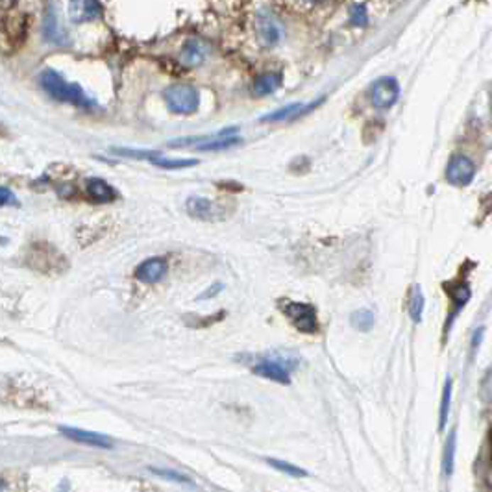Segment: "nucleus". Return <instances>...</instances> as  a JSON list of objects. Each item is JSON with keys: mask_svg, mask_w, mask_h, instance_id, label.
Listing matches in <instances>:
<instances>
[{"mask_svg": "<svg viewBox=\"0 0 492 492\" xmlns=\"http://www.w3.org/2000/svg\"><path fill=\"white\" fill-rule=\"evenodd\" d=\"M104 13V8L97 0H76L69 4L70 21L75 23H85V21L99 19Z\"/></svg>", "mask_w": 492, "mask_h": 492, "instance_id": "obj_16", "label": "nucleus"}, {"mask_svg": "<svg viewBox=\"0 0 492 492\" xmlns=\"http://www.w3.org/2000/svg\"><path fill=\"white\" fill-rule=\"evenodd\" d=\"M8 204L15 206V204H19V200L15 198V195L10 191V189H8V187H0V207L8 206Z\"/></svg>", "mask_w": 492, "mask_h": 492, "instance_id": "obj_29", "label": "nucleus"}, {"mask_svg": "<svg viewBox=\"0 0 492 492\" xmlns=\"http://www.w3.org/2000/svg\"><path fill=\"white\" fill-rule=\"evenodd\" d=\"M39 85L58 102H69L80 108L91 109L97 106L89 94L85 93L78 84H70L54 69H45L39 72Z\"/></svg>", "mask_w": 492, "mask_h": 492, "instance_id": "obj_1", "label": "nucleus"}, {"mask_svg": "<svg viewBox=\"0 0 492 492\" xmlns=\"http://www.w3.org/2000/svg\"><path fill=\"white\" fill-rule=\"evenodd\" d=\"M206 56H207L206 45H204L202 41H198V39H189V41L185 43V47H183L182 61L187 67H197L200 65L202 61L206 60Z\"/></svg>", "mask_w": 492, "mask_h": 492, "instance_id": "obj_21", "label": "nucleus"}, {"mask_svg": "<svg viewBox=\"0 0 492 492\" xmlns=\"http://www.w3.org/2000/svg\"><path fill=\"white\" fill-rule=\"evenodd\" d=\"M452 389H454V381H452V378H446L444 387H442L441 408H439V430H441V432H444L446 424H448V417H450Z\"/></svg>", "mask_w": 492, "mask_h": 492, "instance_id": "obj_23", "label": "nucleus"}, {"mask_svg": "<svg viewBox=\"0 0 492 492\" xmlns=\"http://www.w3.org/2000/svg\"><path fill=\"white\" fill-rule=\"evenodd\" d=\"M243 143V137L239 136V128L228 126L215 133H206L198 137H180L169 143L170 148H195V151L209 152V151H226L231 146H237Z\"/></svg>", "mask_w": 492, "mask_h": 492, "instance_id": "obj_2", "label": "nucleus"}, {"mask_svg": "<svg viewBox=\"0 0 492 492\" xmlns=\"http://www.w3.org/2000/svg\"><path fill=\"white\" fill-rule=\"evenodd\" d=\"M267 463L270 464L272 469H276L278 472L287 474L289 478H305V476H307V470L300 469V466H296V464H293V463H287V461L268 457Z\"/></svg>", "mask_w": 492, "mask_h": 492, "instance_id": "obj_26", "label": "nucleus"}, {"mask_svg": "<svg viewBox=\"0 0 492 492\" xmlns=\"http://www.w3.org/2000/svg\"><path fill=\"white\" fill-rule=\"evenodd\" d=\"M400 84L394 76H380L372 84L371 100L376 109H390L400 99Z\"/></svg>", "mask_w": 492, "mask_h": 492, "instance_id": "obj_9", "label": "nucleus"}, {"mask_svg": "<svg viewBox=\"0 0 492 492\" xmlns=\"http://www.w3.org/2000/svg\"><path fill=\"white\" fill-rule=\"evenodd\" d=\"M350 24L356 28H365L368 24V11L365 4H351L350 6Z\"/></svg>", "mask_w": 492, "mask_h": 492, "instance_id": "obj_27", "label": "nucleus"}, {"mask_svg": "<svg viewBox=\"0 0 492 492\" xmlns=\"http://www.w3.org/2000/svg\"><path fill=\"white\" fill-rule=\"evenodd\" d=\"M6 28H8V35L13 43H23L26 39V28H28V19L24 13H10L8 17V23H6Z\"/></svg>", "mask_w": 492, "mask_h": 492, "instance_id": "obj_22", "label": "nucleus"}, {"mask_svg": "<svg viewBox=\"0 0 492 492\" xmlns=\"http://www.w3.org/2000/svg\"><path fill=\"white\" fill-rule=\"evenodd\" d=\"M43 38L47 39L52 45H67L69 38L65 35V32L61 30L60 21H58V13L54 4H50L47 8V13H45V23H43Z\"/></svg>", "mask_w": 492, "mask_h": 492, "instance_id": "obj_17", "label": "nucleus"}, {"mask_svg": "<svg viewBox=\"0 0 492 492\" xmlns=\"http://www.w3.org/2000/svg\"><path fill=\"white\" fill-rule=\"evenodd\" d=\"M283 75L281 72H263L253 80V94L256 97H268L276 89H280Z\"/></svg>", "mask_w": 492, "mask_h": 492, "instance_id": "obj_20", "label": "nucleus"}, {"mask_svg": "<svg viewBox=\"0 0 492 492\" xmlns=\"http://www.w3.org/2000/svg\"><path fill=\"white\" fill-rule=\"evenodd\" d=\"M455 441H457V435H455V432H452L450 437H448V442H446L444 455H442V472H444L446 478H450L452 474H454V466H455Z\"/></svg>", "mask_w": 492, "mask_h": 492, "instance_id": "obj_25", "label": "nucleus"}, {"mask_svg": "<svg viewBox=\"0 0 492 492\" xmlns=\"http://www.w3.org/2000/svg\"><path fill=\"white\" fill-rule=\"evenodd\" d=\"M165 102L169 109L176 115H192L198 111L200 106V94L197 87L189 84H173L163 93Z\"/></svg>", "mask_w": 492, "mask_h": 492, "instance_id": "obj_6", "label": "nucleus"}, {"mask_svg": "<svg viewBox=\"0 0 492 492\" xmlns=\"http://www.w3.org/2000/svg\"><path fill=\"white\" fill-rule=\"evenodd\" d=\"M258 32L259 39H261L265 47H274V45H278L281 41L283 28L278 23L276 15L272 13L268 8H261L258 11Z\"/></svg>", "mask_w": 492, "mask_h": 492, "instance_id": "obj_12", "label": "nucleus"}, {"mask_svg": "<svg viewBox=\"0 0 492 492\" xmlns=\"http://www.w3.org/2000/svg\"><path fill=\"white\" fill-rule=\"evenodd\" d=\"M424 310H426V296L422 291L420 283H412L409 287L408 293V315L409 319L415 324L422 322V317H424Z\"/></svg>", "mask_w": 492, "mask_h": 492, "instance_id": "obj_19", "label": "nucleus"}, {"mask_svg": "<svg viewBox=\"0 0 492 492\" xmlns=\"http://www.w3.org/2000/svg\"><path fill=\"white\" fill-rule=\"evenodd\" d=\"M152 474H155V476H160V478L163 479H170V481H178V483H191V479L187 478V476H183V474L176 472V470H165V469H154V466H151Z\"/></svg>", "mask_w": 492, "mask_h": 492, "instance_id": "obj_28", "label": "nucleus"}, {"mask_svg": "<svg viewBox=\"0 0 492 492\" xmlns=\"http://www.w3.org/2000/svg\"><path fill=\"white\" fill-rule=\"evenodd\" d=\"M298 366V359L291 356H261L252 365V372L256 376H261L265 380H270L274 383L289 385L291 383V372Z\"/></svg>", "mask_w": 492, "mask_h": 492, "instance_id": "obj_3", "label": "nucleus"}, {"mask_svg": "<svg viewBox=\"0 0 492 492\" xmlns=\"http://www.w3.org/2000/svg\"><path fill=\"white\" fill-rule=\"evenodd\" d=\"M444 289L450 295V302H452V310L450 315H448V320H446L444 332L452 328L454 320L457 319V315L461 313L464 305L469 304L470 296H472V289H470L469 281L461 280V281H450V283H444Z\"/></svg>", "mask_w": 492, "mask_h": 492, "instance_id": "obj_11", "label": "nucleus"}, {"mask_svg": "<svg viewBox=\"0 0 492 492\" xmlns=\"http://www.w3.org/2000/svg\"><path fill=\"white\" fill-rule=\"evenodd\" d=\"M4 487H6L4 479H0V492H4Z\"/></svg>", "mask_w": 492, "mask_h": 492, "instance_id": "obj_31", "label": "nucleus"}, {"mask_svg": "<svg viewBox=\"0 0 492 492\" xmlns=\"http://www.w3.org/2000/svg\"><path fill=\"white\" fill-rule=\"evenodd\" d=\"M87 195L97 204H109V202L117 200L119 197L117 189L111 187L108 182H104L100 178L87 180Z\"/></svg>", "mask_w": 492, "mask_h": 492, "instance_id": "obj_18", "label": "nucleus"}, {"mask_svg": "<svg viewBox=\"0 0 492 492\" xmlns=\"http://www.w3.org/2000/svg\"><path fill=\"white\" fill-rule=\"evenodd\" d=\"M376 317L372 311L368 310H361V311H354L350 315V324L359 332H371L374 328Z\"/></svg>", "mask_w": 492, "mask_h": 492, "instance_id": "obj_24", "label": "nucleus"}, {"mask_svg": "<svg viewBox=\"0 0 492 492\" xmlns=\"http://www.w3.org/2000/svg\"><path fill=\"white\" fill-rule=\"evenodd\" d=\"M185 211L189 213V217L197 219L202 222H221L228 217V209L226 206L219 204V202H213L206 197H192L187 198L185 202Z\"/></svg>", "mask_w": 492, "mask_h": 492, "instance_id": "obj_7", "label": "nucleus"}, {"mask_svg": "<svg viewBox=\"0 0 492 492\" xmlns=\"http://www.w3.org/2000/svg\"><path fill=\"white\" fill-rule=\"evenodd\" d=\"M169 272V263L163 258H148L136 268V278L143 283H158Z\"/></svg>", "mask_w": 492, "mask_h": 492, "instance_id": "obj_15", "label": "nucleus"}, {"mask_svg": "<svg viewBox=\"0 0 492 492\" xmlns=\"http://www.w3.org/2000/svg\"><path fill=\"white\" fill-rule=\"evenodd\" d=\"M219 291H222V283H217L215 289H213V287H209V289H207L206 293H202L200 298H202V300H206V298H211V295L215 296Z\"/></svg>", "mask_w": 492, "mask_h": 492, "instance_id": "obj_30", "label": "nucleus"}, {"mask_svg": "<svg viewBox=\"0 0 492 492\" xmlns=\"http://www.w3.org/2000/svg\"><path fill=\"white\" fill-rule=\"evenodd\" d=\"M280 310L298 332L307 333V335L319 333V315L311 304L283 298L280 300Z\"/></svg>", "mask_w": 492, "mask_h": 492, "instance_id": "obj_5", "label": "nucleus"}, {"mask_svg": "<svg viewBox=\"0 0 492 492\" xmlns=\"http://www.w3.org/2000/svg\"><path fill=\"white\" fill-rule=\"evenodd\" d=\"M30 253L33 256L32 259L33 268H38V270H43V272H48L50 268L58 270V268L61 267V263H65L63 256H61L58 250L52 248L50 244H43V243L35 244Z\"/></svg>", "mask_w": 492, "mask_h": 492, "instance_id": "obj_14", "label": "nucleus"}, {"mask_svg": "<svg viewBox=\"0 0 492 492\" xmlns=\"http://www.w3.org/2000/svg\"><path fill=\"white\" fill-rule=\"evenodd\" d=\"M111 154L121 155V158H131V160H145L148 163L167 170H180L197 167L200 161L195 158H167L160 151H141V148H124V146H113Z\"/></svg>", "mask_w": 492, "mask_h": 492, "instance_id": "obj_4", "label": "nucleus"}, {"mask_svg": "<svg viewBox=\"0 0 492 492\" xmlns=\"http://www.w3.org/2000/svg\"><path fill=\"white\" fill-rule=\"evenodd\" d=\"M476 173H478V167L469 155L455 154L446 165V182L455 185V187H466L474 182Z\"/></svg>", "mask_w": 492, "mask_h": 492, "instance_id": "obj_8", "label": "nucleus"}, {"mask_svg": "<svg viewBox=\"0 0 492 492\" xmlns=\"http://www.w3.org/2000/svg\"><path fill=\"white\" fill-rule=\"evenodd\" d=\"M324 97H320V99L313 100V102H291L287 104V106H281V108L274 109V111L267 113V115H263L261 122H280V121H295V119H300L305 117V115H310L313 109H317L320 106V104L324 102Z\"/></svg>", "mask_w": 492, "mask_h": 492, "instance_id": "obj_10", "label": "nucleus"}, {"mask_svg": "<svg viewBox=\"0 0 492 492\" xmlns=\"http://www.w3.org/2000/svg\"><path fill=\"white\" fill-rule=\"evenodd\" d=\"M60 433L70 441L78 442V444L91 446V448H100V450H111L113 441L109 437L102 435V433L87 432V430H80V427L70 426H60Z\"/></svg>", "mask_w": 492, "mask_h": 492, "instance_id": "obj_13", "label": "nucleus"}]
</instances>
